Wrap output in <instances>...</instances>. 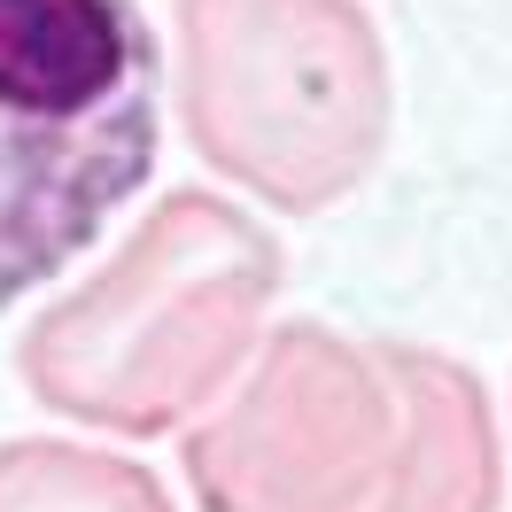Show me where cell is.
Listing matches in <instances>:
<instances>
[{"instance_id": "7a4b0ae2", "label": "cell", "mask_w": 512, "mask_h": 512, "mask_svg": "<svg viewBox=\"0 0 512 512\" xmlns=\"http://www.w3.org/2000/svg\"><path fill=\"white\" fill-rule=\"evenodd\" d=\"M156 140L163 47L140 0H0V311L109 233Z\"/></svg>"}, {"instance_id": "8992f818", "label": "cell", "mask_w": 512, "mask_h": 512, "mask_svg": "<svg viewBox=\"0 0 512 512\" xmlns=\"http://www.w3.org/2000/svg\"><path fill=\"white\" fill-rule=\"evenodd\" d=\"M0 512H179L140 458H117L70 435L0 443Z\"/></svg>"}, {"instance_id": "6da1fadb", "label": "cell", "mask_w": 512, "mask_h": 512, "mask_svg": "<svg viewBox=\"0 0 512 512\" xmlns=\"http://www.w3.org/2000/svg\"><path fill=\"white\" fill-rule=\"evenodd\" d=\"M280 295V241L225 194L179 187L125 233V249L55 295L24 342L16 381L55 419L94 435H171L218 404L264 342Z\"/></svg>"}, {"instance_id": "5b68a950", "label": "cell", "mask_w": 512, "mask_h": 512, "mask_svg": "<svg viewBox=\"0 0 512 512\" xmlns=\"http://www.w3.org/2000/svg\"><path fill=\"white\" fill-rule=\"evenodd\" d=\"M381 365L396 381V458L365 512H497L505 505V443L489 388L443 350L381 342Z\"/></svg>"}, {"instance_id": "277c9868", "label": "cell", "mask_w": 512, "mask_h": 512, "mask_svg": "<svg viewBox=\"0 0 512 512\" xmlns=\"http://www.w3.org/2000/svg\"><path fill=\"white\" fill-rule=\"evenodd\" d=\"M396 381L381 342L272 326L179 443L202 512H365L396 458Z\"/></svg>"}, {"instance_id": "3957f363", "label": "cell", "mask_w": 512, "mask_h": 512, "mask_svg": "<svg viewBox=\"0 0 512 512\" xmlns=\"http://www.w3.org/2000/svg\"><path fill=\"white\" fill-rule=\"evenodd\" d=\"M194 156L272 210H326L388 148V55L357 0H179Z\"/></svg>"}]
</instances>
